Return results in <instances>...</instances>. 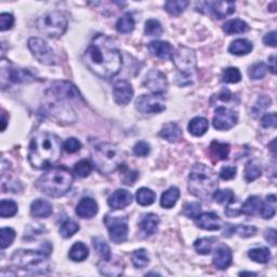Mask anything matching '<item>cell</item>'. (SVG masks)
Returning <instances> with one entry per match:
<instances>
[{
  "label": "cell",
  "instance_id": "f5cc1de1",
  "mask_svg": "<svg viewBox=\"0 0 277 277\" xmlns=\"http://www.w3.org/2000/svg\"><path fill=\"white\" fill-rule=\"evenodd\" d=\"M233 231L237 233L240 237L247 238V237H250V236H253L255 234L256 228L253 225L242 224V225H237V226L233 227Z\"/></svg>",
  "mask_w": 277,
  "mask_h": 277
},
{
  "label": "cell",
  "instance_id": "e7e4bbea",
  "mask_svg": "<svg viewBox=\"0 0 277 277\" xmlns=\"http://www.w3.org/2000/svg\"><path fill=\"white\" fill-rule=\"evenodd\" d=\"M2 120H3V126H2V131H5L6 130V127H7V115H6V112L3 111L2 113Z\"/></svg>",
  "mask_w": 277,
  "mask_h": 277
},
{
  "label": "cell",
  "instance_id": "ab89813d",
  "mask_svg": "<svg viewBox=\"0 0 277 277\" xmlns=\"http://www.w3.org/2000/svg\"><path fill=\"white\" fill-rule=\"evenodd\" d=\"M131 259L133 265L138 268H143L150 264V255H148L145 249H139L133 251Z\"/></svg>",
  "mask_w": 277,
  "mask_h": 277
},
{
  "label": "cell",
  "instance_id": "bcb514c9",
  "mask_svg": "<svg viewBox=\"0 0 277 277\" xmlns=\"http://www.w3.org/2000/svg\"><path fill=\"white\" fill-rule=\"evenodd\" d=\"M214 238L210 237H205V238H199L194 242V247L199 254H209L212 251V246H213Z\"/></svg>",
  "mask_w": 277,
  "mask_h": 277
},
{
  "label": "cell",
  "instance_id": "d6986e66",
  "mask_svg": "<svg viewBox=\"0 0 277 277\" xmlns=\"http://www.w3.org/2000/svg\"><path fill=\"white\" fill-rule=\"evenodd\" d=\"M148 50L154 57L163 60H172L173 57V47L168 42H161V40H154L148 44Z\"/></svg>",
  "mask_w": 277,
  "mask_h": 277
},
{
  "label": "cell",
  "instance_id": "b9f144b4",
  "mask_svg": "<svg viewBox=\"0 0 277 277\" xmlns=\"http://www.w3.org/2000/svg\"><path fill=\"white\" fill-rule=\"evenodd\" d=\"M212 198L218 204L229 205L234 202L235 195L231 190H217L212 194Z\"/></svg>",
  "mask_w": 277,
  "mask_h": 277
},
{
  "label": "cell",
  "instance_id": "44dd1931",
  "mask_svg": "<svg viewBox=\"0 0 277 277\" xmlns=\"http://www.w3.org/2000/svg\"><path fill=\"white\" fill-rule=\"evenodd\" d=\"M132 201V195L127 190H117L115 191L107 200V204L115 210H119L127 206H129Z\"/></svg>",
  "mask_w": 277,
  "mask_h": 277
},
{
  "label": "cell",
  "instance_id": "f6af8a7d",
  "mask_svg": "<svg viewBox=\"0 0 277 277\" xmlns=\"http://www.w3.org/2000/svg\"><path fill=\"white\" fill-rule=\"evenodd\" d=\"M16 238V231L11 227H3L0 229V247L2 249L8 248L12 245Z\"/></svg>",
  "mask_w": 277,
  "mask_h": 277
},
{
  "label": "cell",
  "instance_id": "7dc6e473",
  "mask_svg": "<svg viewBox=\"0 0 277 277\" xmlns=\"http://www.w3.org/2000/svg\"><path fill=\"white\" fill-rule=\"evenodd\" d=\"M79 231V225L75 221L66 220L62 223L60 227V234L64 238H70L74 234H76Z\"/></svg>",
  "mask_w": 277,
  "mask_h": 277
},
{
  "label": "cell",
  "instance_id": "9c48e42d",
  "mask_svg": "<svg viewBox=\"0 0 277 277\" xmlns=\"http://www.w3.org/2000/svg\"><path fill=\"white\" fill-rule=\"evenodd\" d=\"M29 48L32 51L33 56L42 64L56 65L59 63V57L56 55L55 51L52 50V48H50V46L42 38H30Z\"/></svg>",
  "mask_w": 277,
  "mask_h": 277
},
{
  "label": "cell",
  "instance_id": "680465c9",
  "mask_svg": "<svg viewBox=\"0 0 277 277\" xmlns=\"http://www.w3.org/2000/svg\"><path fill=\"white\" fill-rule=\"evenodd\" d=\"M277 124V116L275 113L266 114L261 119V126L263 128H273Z\"/></svg>",
  "mask_w": 277,
  "mask_h": 277
},
{
  "label": "cell",
  "instance_id": "d6a6232c",
  "mask_svg": "<svg viewBox=\"0 0 277 277\" xmlns=\"http://www.w3.org/2000/svg\"><path fill=\"white\" fill-rule=\"evenodd\" d=\"M249 258L256 263H261V264H265L269 260H271V252L267 248L258 247L252 248L248 251Z\"/></svg>",
  "mask_w": 277,
  "mask_h": 277
},
{
  "label": "cell",
  "instance_id": "74e56055",
  "mask_svg": "<svg viewBox=\"0 0 277 277\" xmlns=\"http://www.w3.org/2000/svg\"><path fill=\"white\" fill-rule=\"evenodd\" d=\"M134 25H136V23H134V19L130 13H126V15L118 19L116 23V30L118 33L128 34L134 30Z\"/></svg>",
  "mask_w": 277,
  "mask_h": 277
},
{
  "label": "cell",
  "instance_id": "f1b7e54d",
  "mask_svg": "<svg viewBox=\"0 0 277 277\" xmlns=\"http://www.w3.org/2000/svg\"><path fill=\"white\" fill-rule=\"evenodd\" d=\"M69 256L74 262H82L89 256V249H88L84 242L77 241L70 249Z\"/></svg>",
  "mask_w": 277,
  "mask_h": 277
},
{
  "label": "cell",
  "instance_id": "6125c7cd",
  "mask_svg": "<svg viewBox=\"0 0 277 277\" xmlns=\"http://www.w3.org/2000/svg\"><path fill=\"white\" fill-rule=\"evenodd\" d=\"M136 174H138V172H136V171H134V172H127L126 175H125V178H124V183L127 184V185H132L137 180L136 177L132 178V175H136Z\"/></svg>",
  "mask_w": 277,
  "mask_h": 277
},
{
  "label": "cell",
  "instance_id": "d4e9b609",
  "mask_svg": "<svg viewBox=\"0 0 277 277\" xmlns=\"http://www.w3.org/2000/svg\"><path fill=\"white\" fill-rule=\"evenodd\" d=\"M159 136L168 142L175 143L182 138V130L177 124L169 123L163 127Z\"/></svg>",
  "mask_w": 277,
  "mask_h": 277
},
{
  "label": "cell",
  "instance_id": "603a6c76",
  "mask_svg": "<svg viewBox=\"0 0 277 277\" xmlns=\"http://www.w3.org/2000/svg\"><path fill=\"white\" fill-rule=\"evenodd\" d=\"M53 212V207L49 201L36 199L31 205V213L35 218H48Z\"/></svg>",
  "mask_w": 277,
  "mask_h": 277
},
{
  "label": "cell",
  "instance_id": "30bf717a",
  "mask_svg": "<svg viewBox=\"0 0 277 277\" xmlns=\"http://www.w3.org/2000/svg\"><path fill=\"white\" fill-rule=\"evenodd\" d=\"M37 78L32 72L20 67H4L2 69V87L7 88L13 84H25L36 82Z\"/></svg>",
  "mask_w": 277,
  "mask_h": 277
},
{
  "label": "cell",
  "instance_id": "7c38bea8",
  "mask_svg": "<svg viewBox=\"0 0 277 277\" xmlns=\"http://www.w3.org/2000/svg\"><path fill=\"white\" fill-rule=\"evenodd\" d=\"M236 5L233 2H208L199 3L196 6V9L202 13H209L217 19H224L233 15L235 12Z\"/></svg>",
  "mask_w": 277,
  "mask_h": 277
},
{
  "label": "cell",
  "instance_id": "11a10c76",
  "mask_svg": "<svg viewBox=\"0 0 277 277\" xmlns=\"http://www.w3.org/2000/svg\"><path fill=\"white\" fill-rule=\"evenodd\" d=\"M13 24H15V18L10 13H2L0 15V31H8L12 29Z\"/></svg>",
  "mask_w": 277,
  "mask_h": 277
},
{
  "label": "cell",
  "instance_id": "83f0119b",
  "mask_svg": "<svg viewBox=\"0 0 277 277\" xmlns=\"http://www.w3.org/2000/svg\"><path fill=\"white\" fill-rule=\"evenodd\" d=\"M209 128L208 120L204 117H195L188 124V131L195 137H201Z\"/></svg>",
  "mask_w": 277,
  "mask_h": 277
},
{
  "label": "cell",
  "instance_id": "91938a15",
  "mask_svg": "<svg viewBox=\"0 0 277 277\" xmlns=\"http://www.w3.org/2000/svg\"><path fill=\"white\" fill-rule=\"evenodd\" d=\"M276 229L275 228H268L264 233V237L267 242H269V245L275 247L276 246Z\"/></svg>",
  "mask_w": 277,
  "mask_h": 277
},
{
  "label": "cell",
  "instance_id": "4fadbf2b",
  "mask_svg": "<svg viewBox=\"0 0 277 277\" xmlns=\"http://www.w3.org/2000/svg\"><path fill=\"white\" fill-rule=\"evenodd\" d=\"M48 94L53 99L61 101H74L83 100L76 87L69 82H56L49 88Z\"/></svg>",
  "mask_w": 277,
  "mask_h": 277
},
{
  "label": "cell",
  "instance_id": "4dcf8cb0",
  "mask_svg": "<svg viewBox=\"0 0 277 277\" xmlns=\"http://www.w3.org/2000/svg\"><path fill=\"white\" fill-rule=\"evenodd\" d=\"M249 30L248 24L239 19L229 20L224 25H223V31H224L227 35H234V34H241Z\"/></svg>",
  "mask_w": 277,
  "mask_h": 277
},
{
  "label": "cell",
  "instance_id": "2e32d148",
  "mask_svg": "<svg viewBox=\"0 0 277 277\" xmlns=\"http://www.w3.org/2000/svg\"><path fill=\"white\" fill-rule=\"evenodd\" d=\"M144 86L155 94H164L168 89V82L165 74L158 70H151L146 74Z\"/></svg>",
  "mask_w": 277,
  "mask_h": 277
},
{
  "label": "cell",
  "instance_id": "db71d44e",
  "mask_svg": "<svg viewBox=\"0 0 277 277\" xmlns=\"http://www.w3.org/2000/svg\"><path fill=\"white\" fill-rule=\"evenodd\" d=\"M150 152H151V146L144 141L138 142V143L133 147V153L138 157H145L150 154Z\"/></svg>",
  "mask_w": 277,
  "mask_h": 277
},
{
  "label": "cell",
  "instance_id": "e0dca14e",
  "mask_svg": "<svg viewBox=\"0 0 277 277\" xmlns=\"http://www.w3.org/2000/svg\"><path fill=\"white\" fill-rule=\"evenodd\" d=\"M114 100L119 105H127L133 98V89L126 80H119L114 86Z\"/></svg>",
  "mask_w": 277,
  "mask_h": 277
},
{
  "label": "cell",
  "instance_id": "e575fe53",
  "mask_svg": "<svg viewBox=\"0 0 277 277\" xmlns=\"http://www.w3.org/2000/svg\"><path fill=\"white\" fill-rule=\"evenodd\" d=\"M229 145L227 143H221L219 141H213L210 145L211 155L217 158V160L227 159L229 154Z\"/></svg>",
  "mask_w": 277,
  "mask_h": 277
},
{
  "label": "cell",
  "instance_id": "8992f818",
  "mask_svg": "<svg viewBox=\"0 0 277 277\" xmlns=\"http://www.w3.org/2000/svg\"><path fill=\"white\" fill-rule=\"evenodd\" d=\"M91 157L98 171L103 174L115 172L124 161L123 153L112 143H101L94 146Z\"/></svg>",
  "mask_w": 277,
  "mask_h": 277
},
{
  "label": "cell",
  "instance_id": "7402d4cb",
  "mask_svg": "<svg viewBox=\"0 0 277 277\" xmlns=\"http://www.w3.org/2000/svg\"><path fill=\"white\" fill-rule=\"evenodd\" d=\"M233 253L231 248L227 246H221L215 250L213 255V265L219 269H225L232 264Z\"/></svg>",
  "mask_w": 277,
  "mask_h": 277
},
{
  "label": "cell",
  "instance_id": "8d00e7d4",
  "mask_svg": "<svg viewBox=\"0 0 277 277\" xmlns=\"http://www.w3.org/2000/svg\"><path fill=\"white\" fill-rule=\"evenodd\" d=\"M92 244H93L94 249H96L99 252V254L102 256L103 261H109L112 259L111 248L102 237H93Z\"/></svg>",
  "mask_w": 277,
  "mask_h": 277
},
{
  "label": "cell",
  "instance_id": "4316f807",
  "mask_svg": "<svg viewBox=\"0 0 277 277\" xmlns=\"http://www.w3.org/2000/svg\"><path fill=\"white\" fill-rule=\"evenodd\" d=\"M180 197V191L177 186H171L163 193L160 198V206L166 209H171Z\"/></svg>",
  "mask_w": 277,
  "mask_h": 277
},
{
  "label": "cell",
  "instance_id": "5bb4252c",
  "mask_svg": "<svg viewBox=\"0 0 277 277\" xmlns=\"http://www.w3.org/2000/svg\"><path fill=\"white\" fill-rule=\"evenodd\" d=\"M105 223L107 225V228H109L110 238L113 242H115V244H121V242H124L127 239L129 228H128V223L126 218H111L107 215L105 219Z\"/></svg>",
  "mask_w": 277,
  "mask_h": 277
},
{
  "label": "cell",
  "instance_id": "9a60e30c",
  "mask_svg": "<svg viewBox=\"0 0 277 277\" xmlns=\"http://www.w3.org/2000/svg\"><path fill=\"white\" fill-rule=\"evenodd\" d=\"M237 121L238 116L234 111L229 110L224 106H219L218 109L215 110L212 124L217 130L225 131L232 129V128L237 124Z\"/></svg>",
  "mask_w": 277,
  "mask_h": 277
},
{
  "label": "cell",
  "instance_id": "94428289",
  "mask_svg": "<svg viewBox=\"0 0 277 277\" xmlns=\"http://www.w3.org/2000/svg\"><path fill=\"white\" fill-rule=\"evenodd\" d=\"M263 43H264V45H266V46L273 47V48H275V47H276V32L273 31L271 33L266 34V35L264 36V38H263Z\"/></svg>",
  "mask_w": 277,
  "mask_h": 277
},
{
  "label": "cell",
  "instance_id": "484cf974",
  "mask_svg": "<svg viewBox=\"0 0 277 277\" xmlns=\"http://www.w3.org/2000/svg\"><path fill=\"white\" fill-rule=\"evenodd\" d=\"M253 49L252 44L247 39H236L229 45L228 52L232 53L234 56H246L250 53Z\"/></svg>",
  "mask_w": 277,
  "mask_h": 277
},
{
  "label": "cell",
  "instance_id": "f546056e",
  "mask_svg": "<svg viewBox=\"0 0 277 277\" xmlns=\"http://www.w3.org/2000/svg\"><path fill=\"white\" fill-rule=\"evenodd\" d=\"M262 200L258 196H251L249 197L242 206L240 207V213L246 215H253L261 210Z\"/></svg>",
  "mask_w": 277,
  "mask_h": 277
},
{
  "label": "cell",
  "instance_id": "7a4b0ae2",
  "mask_svg": "<svg viewBox=\"0 0 277 277\" xmlns=\"http://www.w3.org/2000/svg\"><path fill=\"white\" fill-rule=\"evenodd\" d=\"M61 154L62 143L55 133H39L30 143L29 160L35 169H48L56 165L61 158Z\"/></svg>",
  "mask_w": 277,
  "mask_h": 277
},
{
  "label": "cell",
  "instance_id": "cb8c5ba5",
  "mask_svg": "<svg viewBox=\"0 0 277 277\" xmlns=\"http://www.w3.org/2000/svg\"><path fill=\"white\" fill-rule=\"evenodd\" d=\"M159 225V218L155 213H147L140 222V229L145 236H151L156 233Z\"/></svg>",
  "mask_w": 277,
  "mask_h": 277
},
{
  "label": "cell",
  "instance_id": "f35d334b",
  "mask_svg": "<svg viewBox=\"0 0 277 277\" xmlns=\"http://www.w3.org/2000/svg\"><path fill=\"white\" fill-rule=\"evenodd\" d=\"M188 5H190V3L185 2V0H178V2H175V0L173 2V0H171V2H167L165 4V9L169 15L178 17L181 15V13H183L185 11Z\"/></svg>",
  "mask_w": 277,
  "mask_h": 277
},
{
  "label": "cell",
  "instance_id": "ffe728a7",
  "mask_svg": "<svg viewBox=\"0 0 277 277\" xmlns=\"http://www.w3.org/2000/svg\"><path fill=\"white\" fill-rule=\"evenodd\" d=\"M99 211L97 201L91 197H84L80 199L76 207V213L83 219H91Z\"/></svg>",
  "mask_w": 277,
  "mask_h": 277
},
{
  "label": "cell",
  "instance_id": "ba28073f",
  "mask_svg": "<svg viewBox=\"0 0 277 277\" xmlns=\"http://www.w3.org/2000/svg\"><path fill=\"white\" fill-rule=\"evenodd\" d=\"M67 17L61 11H52L45 13L38 18L36 26L38 31L50 38L61 37L67 29Z\"/></svg>",
  "mask_w": 277,
  "mask_h": 277
},
{
  "label": "cell",
  "instance_id": "681fc988",
  "mask_svg": "<svg viewBox=\"0 0 277 277\" xmlns=\"http://www.w3.org/2000/svg\"><path fill=\"white\" fill-rule=\"evenodd\" d=\"M92 171V165L90 164L89 160L82 159L74 167V172L79 178H86L89 175Z\"/></svg>",
  "mask_w": 277,
  "mask_h": 277
},
{
  "label": "cell",
  "instance_id": "8fae6325",
  "mask_svg": "<svg viewBox=\"0 0 277 277\" xmlns=\"http://www.w3.org/2000/svg\"><path fill=\"white\" fill-rule=\"evenodd\" d=\"M136 109L143 114H157L166 110L163 94H143L136 101Z\"/></svg>",
  "mask_w": 277,
  "mask_h": 277
},
{
  "label": "cell",
  "instance_id": "c3c4849f",
  "mask_svg": "<svg viewBox=\"0 0 277 277\" xmlns=\"http://www.w3.org/2000/svg\"><path fill=\"white\" fill-rule=\"evenodd\" d=\"M267 65L264 63H255L253 64L251 67H250L248 71V75L249 77L253 79V80H258V79H262L266 75L267 72Z\"/></svg>",
  "mask_w": 277,
  "mask_h": 277
},
{
  "label": "cell",
  "instance_id": "5b68a950",
  "mask_svg": "<svg viewBox=\"0 0 277 277\" xmlns=\"http://www.w3.org/2000/svg\"><path fill=\"white\" fill-rule=\"evenodd\" d=\"M11 261L17 267L32 274H47L52 271L48 253L42 250H16L11 256Z\"/></svg>",
  "mask_w": 277,
  "mask_h": 277
},
{
  "label": "cell",
  "instance_id": "7bdbcfd3",
  "mask_svg": "<svg viewBox=\"0 0 277 277\" xmlns=\"http://www.w3.org/2000/svg\"><path fill=\"white\" fill-rule=\"evenodd\" d=\"M272 101L271 99H269L268 97L266 96H261L258 98V100H256L255 104L253 105L252 110H251V115L253 118H258L260 115L264 112L267 107H269V105H271Z\"/></svg>",
  "mask_w": 277,
  "mask_h": 277
},
{
  "label": "cell",
  "instance_id": "ee69618b",
  "mask_svg": "<svg viewBox=\"0 0 277 277\" xmlns=\"http://www.w3.org/2000/svg\"><path fill=\"white\" fill-rule=\"evenodd\" d=\"M241 74L237 67H227L222 73V82L225 84H237L240 82Z\"/></svg>",
  "mask_w": 277,
  "mask_h": 277
},
{
  "label": "cell",
  "instance_id": "6f0895ef",
  "mask_svg": "<svg viewBox=\"0 0 277 277\" xmlns=\"http://www.w3.org/2000/svg\"><path fill=\"white\" fill-rule=\"evenodd\" d=\"M236 171H237V169H236L235 166H225L222 167L220 170V177L223 180H232L236 177Z\"/></svg>",
  "mask_w": 277,
  "mask_h": 277
},
{
  "label": "cell",
  "instance_id": "ac0fdd59",
  "mask_svg": "<svg viewBox=\"0 0 277 277\" xmlns=\"http://www.w3.org/2000/svg\"><path fill=\"white\" fill-rule=\"evenodd\" d=\"M196 224L206 231H218L222 227V221L214 212H204L196 218Z\"/></svg>",
  "mask_w": 277,
  "mask_h": 277
},
{
  "label": "cell",
  "instance_id": "be15d7a7",
  "mask_svg": "<svg viewBox=\"0 0 277 277\" xmlns=\"http://www.w3.org/2000/svg\"><path fill=\"white\" fill-rule=\"evenodd\" d=\"M276 57L275 56H272L271 58H269L268 59V67H267V69L268 70H271V72L273 73V74H275L276 73V65H275V63H276Z\"/></svg>",
  "mask_w": 277,
  "mask_h": 277
},
{
  "label": "cell",
  "instance_id": "816d5d0a",
  "mask_svg": "<svg viewBox=\"0 0 277 277\" xmlns=\"http://www.w3.org/2000/svg\"><path fill=\"white\" fill-rule=\"evenodd\" d=\"M201 212V206L199 202H188L183 208V214L187 218L196 219Z\"/></svg>",
  "mask_w": 277,
  "mask_h": 277
},
{
  "label": "cell",
  "instance_id": "836d02e7",
  "mask_svg": "<svg viewBox=\"0 0 277 277\" xmlns=\"http://www.w3.org/2000/svg\"><path fill=\"white\" fill-rule=\"evenodd\" d=\"M276 196L274 194L268 195L265 201L262 202L261 215L263 219H272L276 213Z\"/></svg>",
  "mask_w": 277,
  "mask_h": 277
},
{
  "label": "cell",
  "instance_id": "3957f363",
  "mask_svg": "<svg viewBox=\"0 0 277 277\" xmlns=\"http://www.w3.org/2000/svg\"><path fill=\"white\" fill-rule=\"evenodd\" d=\"M218 175L204 164H195L188 177V190L194 196L208 199L218 188Z\"/></svg>",
  "mask_w": 277,
  "mask_h": 277
},
{
  "label": "cell",
  "instance_id": "277c9868",
  "mask_svg": "<svg viewBox=\"0 0 277 277\" xmlns=\"http://www.w3.org/2000/svg\"><path fill=\"white\" fill-rule=\"evenodd\" d=\"M73 173L65 167H56L44 173L37 181V187L50 197H61L71 190Z\"/></svg>",
  "mask_w": 277,
  "mask_h": 277
},
{
  "label": "cell",
  "instance_id": "60d3db41",
  "mask_svg": "<svg viewBox=\"0 0 277 277\" xmlns=\"http://www.w3.org/2000/svg\"><path fill=\"white\" fill-rule=\"evenodd\" d=\"M18 212V205L16 201L10 199H3L0 202V215L3 218H11Z\"/></svg>",
  "mask_w": 277,
  "mask_h": 277
},
{
  "label": "cell",
  "instance_id": "6da1fadb",
  "mask_svg": "<svg viewBox=\"0 0 277 277\" xmlns=\"http://www.w3.org/2000/svg\"><path fill=\"white\" fill-rule=\"evenodd\" d=\"M84 62L94 75L103 79H111L120 72L123 58L113 40L99 34L93 37L86 50Z\"/></svg>",
  "mask_w": 277,
  "mask_h": 277
},
{
  "label": "cell",
  "instance_id": "1f68e13d",
  "mask_svg": "<svg viewBox=\"0 0 277 277\" xmlns=\"http://www.w3.org/2000/svg\"><path fill=\"white\" fill-rule=\"evenodd\" d=\"M262 173L261 163L258 159L249 160L245 166V179L247 182H252L260 178Z\"/></svg>",
  "mask_w": 277,
  "mask_h": 277
},
{
  "label": "cell",
  "instance_id": "f907efd6",
  "mask_svg": "<svg viewBox=\"0 0 277 277\" xmlns=\"http://www.w3.org/2000/svg\"><path fill=\"white\" fill-rule=\"evenodd\" d=\"M144 32L147 36H160L163 34V26L158 20L151 19L145 23Z\"/></svg>",
  "mask_w": 277,
  "mask_h": 277
},
{
  "label": "cell",
  "instance_id": "52a82bcc",
  "mask_svg": "<svg viewBox=\"0 0 277 277\" xmlns=\"http://www.w3.org/2000/svg\"><path fill=\"white\" fill-rule=\"evenodd\" d=\"M172 60L181 74L177 77V83L180 86L192 84V78L196 71V64H197L195 51L191 48H187V47L181 46L174 51Z\"/></svg>",
  "mask_w": 277,
  "mask_h": 277
},
{
  "label": "cell",
  "instance_id": "03108f58",
  "mask_svg": "<svg viewBox=\"0 0 277 277\" xmlns=\"http://www.w3.org/2000/svg\"><path fill=\"white\" fill-rule=\"evenodd\" d=\"M239 275H255V274L251 273V272H241V273H239Z\"/></svg>",
  "mask_w": 277,
  "mask_h": 277
},
{
  "label": "cell",
  "instance_id": "9f6ffc18",
  "mask_svg": "<svg viewBox=\"0 0 277 277\" xmlns=\"http://www.w3.org/2000/svg\"><path fill=\"white\" fill-rule=\"evenodd\" d=\"M63 147L67 153H76L82 148V143L76 138H69L64 142Z\"/></svg>",
  "mask_w": 277,
  "mask_h": 277
},
{
  "label": "cell",
  "instance_id": "d590c367",
  "mask_svg": "<svg viewBox=\"0 0 277 277\" xmlns=\"http://www.w3.org/2000/svg\"><path fill=\"white\" fill-rule=\"evenodd\" d=\"M136 199L138 204L141 206H150L156 199V194H155L151 188L141 187L136 194Z\"/></svg>",
  "mask_w": 277,
  "mask_h": 277
}]
</instances>
